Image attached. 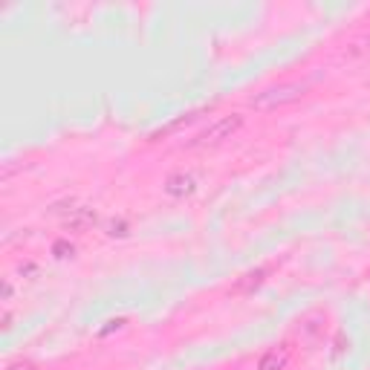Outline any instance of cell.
Instances as JSON below:
<instances>
[{
	"instance_id": "obj_1",
	"label": "cell",
	"mask_w": 370,
	"mask_h": 370,
	"mask_svg": "<svg viewBox=\"0 0 370 370\" xmlns=\"http://www.w3.org/2000/svg\"><path fill=\"white\" fill-rule=\"evenodd\" d=\"M304 96H307V81H284V84H272L261 92H254V96L249 99V107L269 113V110H278V107L295 104Z\"/></svg>"
},
{
	"instance_id": "obj_2",
	"label": "cell",
	"mask_w": 370,
	"mask_h": 370,
	"mask_svg": "<svg viewBox=\"0 0 370 370\" xmlns=\"http://www.w3.org/2000/svg\"><path fill=\"white\" fill-rule=\"evenodd\" d=\"M240 128H243V116L240 113H226V116H220V119H214L205 130H200L194 139H189L185 148H217V145L226 142V139L235 136Z\"/></svg>"
},
{
	"instance_id": "obj_3",
	"label": "cell",
	"mask_w": 370,
	"mask_h": 370,
	"mask_svg": "<svg viewBox=\"0 0 370 370\" xmlns=\"http://www.w3.org/2000/svg\"><path fill=\"white\" fill-rule=\"evenodd\" d=\"M53 214L61 220L64 228L76 231V235H81V231H90L92 226L99 223V212L87 203H78V200H64V203H55L53 205Z\"/></svg>"
},
{
	"instance_id": "obj_4",
	"label": "cell",
	"mask_w": 370,
	"mask_h": 370,
	"mask_svg": "<svg viewBox=\"0 0 370 370\" xmlns=\"http://www.w3.org/2000/svg\"><path fill=\"white\" fill-rule=\"evenodd\" d=\"M269 275H272V266L263 263V266H254L249 272H243L235 284H231V295H254V289H261L266 281H269Z\"/></svg>"
},
{
	"instance_id": "obj_5",
	"label": "cell",
	"mask_w": 370,
	"mask_h": 370,
	"mask_svg": "<svg viewBox=\"0 0 370 370\" xmlns=\"http://www.w3.org/2000/svg\"><path fill=\"white\" fill-rule=\"evenodd\" d=\"M292 356H295V347L289 341H281V344L269 347V350L261 356L258 370H287L289 362H292Z\"/></svg>"
},
{
	"instance_id": "obj_6",
	"label": "cell",
	"mask_w": 370,
	"mask_h": 370,
	"mask_svg": "<svg viewBox=\"0 0 370 370\" xmlns=\"http://www.w3.org/2000/svg\"><path fill=\"white\" fill-rule=\"evenodd\" d=\"M197 185H200V179H197L194 171H174V174L165 179V194L182 200V197H191V194L197 191Z\"/></svg>"
},
{
	"instance_id": "obj_7",
	"label": "cell",
	"mask_w": 370,
	"mask_h": 370,
	"mask_svg": "<svg viewBox=\"0 0 370 370\" xmlns=\"http://www.w3.org/2000/svg\"><path fill=\"white\" fill-rule=\"evenodd\" d=\"M324 321H327L324 313H318V310L307 313L304 318H298V336L307 338V341H318L324 336Z\"/></svg>"
},
{
	"instance_id": "obj_8",
	"label": "cell",
	"mask_w": 370,
	"mask_h": 370,
	"mask_svg": "<svg viewBox=\"0 0 370 370\" xmlns=\"http://www.w3.org/2000/svg\"><path fill=\"white\" fill-rule=\"evenodd\" d=\"M205 113V107L203 110H191V113H182L179 116V119H174L171 125H165V128H162V130H156V133H151V142H159V139H165V136H171V133H177V130H182L185 125H194L197 119H200V116Z\"/></svg>"
},
{
	"instance_id": "obj_9",
	"label": "cell",
	"mask_w": 370,
	"mask_h": 370,
	"mask_svg": "<svg viewBox=\"0 0 370 370\" xmlns=\"http://www.w3.org/2000/svg\"><path fill=\"white\" fill-rule=\"evenodd\" d=\"M53 254H55V258L58 261H69V258H76V246L73 243H69V240H55L53 243Z\"/></svg>"
},
{
	"instance_id": "obj_10",
	"label": "cell",
	"mask_w": 370,
	"mask_h": 370,
	"mask_svg": "<svg viewBox=\"0 0 370 370\" xmlns=\"http://www.w3.org/2000/svg\"><path fill=\"white\" fill-rule=\"evenodd\" d=\"M107 235H110V238H125V235H128V223H125V220L107 223Z\"/></svg>"
},
{
	"instance_id": "obj_11",
	"label": "cell",
	"mask_w": 370,
	"mask_h": 370,
	"mask_svg": "<svg viewBox=\"0 0 370 370\" xmlns=\"http://www.w3.org/2000/svg\"><path fill=\"white\" fill-rule=\"evenodd\" d=\"M6 370H41V367L35 362H29V359H15V362L6 364Z\"/></svg>"
},
{
	"instance_id": "obj_12",
	"label": "cell",
	"mask_w": 370,
	"mask_h": 370,
	"mask_svg": "<svg viewBox=\"0 0 370 370\" xmlns=\"http://www.w3.org/2000/svg\"><path fill=\"white\" fill-rule=\"evenodd\" d=\"M12 298H15V284H12V278H4V289H0V301H4V304H9Z\"/></svg>"
},
{
	"instance_id": "obj_13",
	"label": "cell",
	"mask_w": 370,
	"mask_h": 370,
	"mask_svg": "<svg viewBox=\"0 0 370 370\" xmlns=\"http://www.w3.org/2000/svg\"><path fill=\"white\" fill-rule=\"evenodd\" d=\"M128 324V318H113V321H107V327L102 330V336H107V333H113V330H122Z\"/></svg>"
},
{
	"instance_id": "obj_14",
	"label": "cell",
	"mask_w": 370,
	"mask_h": 370,
	"mask_svg": "<svg viewBox=\"0 0 370 370\" xmlns=\"http://www.w3.org/2000/svg\"><path fill=\"white\" fill-rule=\"evenodd\" d=\"M20 275L27 278V281H35V275H38V266H35V263H20Z\"/></svg>"
},
{
	"instance_id": "obj_15",
	"label": "cell",
	"mask_w": 370,
	"mask_h": 370,
	"mask_svg": "<svg viewBox=\"0 0 370 370\" xmlns=\"http://www.w3.org/2000/svg\"><path fill=\"white\" fill-rule=\"evenodd\" d=\"M12 321H15V318H12V313H9V310H4V315H0V324H4V330H12Z\"/></svg>"
},
{
	"instance_id": "obj_16",
	"label": "cell",
	"mask_w": 370,
	"mask_h": 370,
	"mask_svg": "<svg viewBox=\"0 0 370 370\" xmlns=\"http://www.w3.org/2000/svg\"><path fill=\"white\" fill-rule=\"evenodd\" d=\"M367 243H370V235H367Z\"/></svg>"
}]
</instances>
